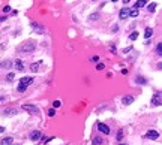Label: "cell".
<instances>
[{"mask_svg":"<svg viewBox=\"0 0 162 145\" xmlns=\"http://www.w3.org/2000/svg\"><path fill=\"white\" fill-rule=\"evenodd\" d=\"M33 81H35L33 76H23L20 79V84H18V88H17V90H18L20 93H24L27 90V87H30L33 84Z\"/></svg>","mask_w":162,"mask_h":145,"instance_id":"cell-1","label":"cell"},{"mask_svg":"<svg viewBox=\"0 0 162 145\" xmlns=\"http://www.w3.org/2000/svg\"><path fill=\"white\" fill-rule=\"evenodd\" d=\"M35 48H36V42L32 41V39H29V41H26V42L21 43L20 48H18V51L20 52H33V51H35Z\"/></svg>","mask_w":162,"mask_h":145,"instance_id":"cell-2","label":"cell"},{"mask_svg":"<svg viewBox=\"0 0 162 145\" xmlns=\"http://www.w3.org/2000/svg\"><path fill=\"white\" fill-rule=\"evenodd\" d=\"M146 138L147 139H152V141H156V139H159V132L156 130H149L146 133Z\"/></svg>","mask_w":162,"mask_h":145,"instance_id":"cell-3","label":"cell"},{"mask_svg":"<svg viewBox=\"0 0 162 145\" xmlns=\"http://www.w3.org/2000/svg\"><path fill=\"white\" fill-rule=\"evenodd\" d=\"M98 130L101 133H104V135H108V133H110V127L107 124H104V123H98Z\"/></svg>","mask_w":162,"mask_h":145,"instance_id":"cell-4","label":"cell"},{"mask_svg":"<svg viewBox=\"0 0 162 145\" xmlns=\"http://www.w3.org/2000/svg\"><path fill=\"white\" fill-rule=\"evenodd\" d=\"M129 12H131V9H129V8H122V9H120V12H119V15H120V18H122V20H125V18H128V16H129Z\"/></svg>","mask_w":162,"mask_h":145,"instance_id":"cell-5","label":"cell"},{"mask_svg":"<svg viewBox=\"0 0 162 145\" xmlns=\"http://www.w3.org/2000/svg\"><path fill=\"white\" fill-rule=\"evenodd\" d=\"M41 136H42V133L41 132H39V130H35V132H32L30 133V139H32V141H39V139H41Z\"/></svg>","mask_w":162,"mask_h":145,"instance_id":"cell-6","label":"cell"},{"mask_svg":"<svg viewBox=\"0 0 162 145\" xmlns=\"http://www.w3.org/2000/svg\"><path fill=\"white\" fill-rule=\"evenodd\" d=\"M152 105H155V106H159V105H161V93H159V91L153 96V99H152Z\"/></svg>","mask_w":162,"mask_h":145,"instance_id":"cell-7","label":"cell"},{"mask_svg":"<svg viewBox=\"0 0 162 145\" xmlns=\"http://www.w3.org/2000/svg\"><path fill=\"white\" fill-rule=\"evenodd\" d=\"M23 109L24 111H29V112H32V114L33 112H35V114L38 112V108L35 106V105H23Z\"/></svg>","mask_w":162,"mask_h":145,"instance_id":"cell-8","label":"cell"},{"mask_svg":"<svg viewBox=\"0 0 162 145\" xmlns=\"http://www.w3.org/2000/svg\"><path fill=\"white\" fill-rule=\"evenodd\" d=\"M15 69L18 70V72H23L24 70V63H23V60H15Z\"/></svg>","mask_w":162,"mask_h":145,"instance_id":"cell-9","label":"cell"},{"mask_svg":"<svg viewBox=\"0 0 162 145\" xmlns=\"http://www.w3.org/2000/svg\"><path fill=\"white\" fill-rule=\"evenodd\" d=\"M135 82L138 85H146L147 84V79L146 78H143V76H135Z\"/></svg>","mask_w":162,"mask_h":145,"instance_id":"cell-10","label":"cell"},{"mask_svg":"<svg viewBox=\"0 0 162 145\" xmlns=\"http://www.w3.org/2000/svg\"><path fill=\"white\" fill-rule=\"evenodd\" d=\"M122 102H123V105H131L134 102V97L132 96H125L123 99H122Z\"/></svg>","mask_w":162,"mask_h":145,"instance_id":"cell-11","label":"cell"},{"mask_svg":"<svg viewBox=\"0 0 162 145\" xmlns=\"http://www.w3.org/2000/svg\"><path fill=\"white\" fill-rule=\"evenodd\" d=\"M152 35H153V29H152V27H147L146 31H144V37H146V39H150V36H152Z\"/></svg>","mask_w":162,"mask_h":145,"instance_id":"cell-12","label":"cell"},{"mask_svg":"<svg viewBox=\"0 0 162 145\" xmlns=\"http://www.w3.org/2000/svg\"><path fill=\"white\" fill-rule=\"evenodd\" d=\"M14 144V139L11 138V136H8V138H5L3 141H2V145H12Z\"/></svg>","mask_w":162,"mask_h":145,"instance_id":"cell-13","label":"cell"},{"mask_svg":"<svg viewBox=\"0 0 162 145\" xmlns=\"http://www.w3.org/2000/svg\"><path fill=\"white\" fill-rule=\"evenodd\" d=\"M147 5V0H138V2L135 3V9H138V8H144Z\"/></svg>","mask_w":162,"mask_h":145,"instance_id":"cell-14","label":"cell"},{"mask_svg":"<svg viewBox=\"0 0 162 145\" xmlns=\"http://www.w3.org/2000/svg\"><path fill=\"white\" fill-rule=\"evenodd\" d=\"M32 27H33V30H36L38 33H44V29H41V26L38 23H32Z\"/></svg>","mask_w":162,"mask_h":145,"instance_id":"cell-15","label":"cell"},{"mask_svg":"<svg viewBox=\"0 0 162 145\" xmlns=\"http://www.w3.org/2000/svg\"><path fill=\"white\" fill-rule=\"evenodd\" d=\"M92 144H93V145H102V138H101V136H96V138H93Z\"/></svg>","mask_w":162,"mask_h":145,"instance_id":"cell-16","label":"cell"},{"mask_svg":"<svg viewBox=\"0 0 162 145\" xmlns=\"http://www.w3.org/2000/svg\"><path fill=\"white\" fill-rule=\"evenodd\" d=\"M39 63H41V61H38V63H33V64L30 66V70H32V72H38V70H39Z\"/></svg>","mask_w":162,"mask_h":145,"instance_id":"cell-17","label":"cell"},{"mask_svg":"<svg viewBox=\"0 0 162 145\" xmlns=\"http://www.w3.org/2000/svg\"><path fill=\"white\" fill-rule=\"evenodd\" d=\"M11 66H12V63H11L9 60H5L3 63H2V67L3 69H8V67H11Z\"/></svg>","mask_w":162,"mask_h":145,"instance_id":"cell-18","label":"cell"},{"mask_svg":"<svg viewBox=\"0 0 162 145\" xmlns=\"http://www.w3.org/2000/svg\"><path fill=\"white\" fill-rule=\"evenodd\" d=\"M147 9H149V12H155L156 10V3H150L147 6Z\"/></svg>","mask_w":162,"mask_h":145,"instance_id":"cell-19","label":"cell"},{"mask_svg":"<svg viewBox=\"0 0 162 145\" xmlns=\"http://www.w3.org/2000/svg\"><path fill=\"white\" fill-rule=\"evenodd\" d=\"M129 15L132 16V18H137V16H138V10H137V9H131Z\"/></svg>","mask_w":162,"mask_h":145,"instance_id":"cell-20","label":"cell"},{"mask_svg":"<svg viewBox=\"0 0 162 145\" xmlns=\"http://www.w3.org/2000/svg\"><path fill=\"white\" fill-rule=\"evenodd\" d=\"M137 37H138V31H134V33H131V35H129V39H131V41H135Z\"/></svg>","mask_w":162,"mask_h":145,"instance_id":"cell-21","label":"cell"},{"mask_svg":"<svg viewBox=\"0 0 162 145\" xmlns=\"http://www.w3.org/2000/svg\"><path fill=\"white\" fill-rule=\"evenodd\" d=\"M53 106H54V109H56V108H60V106H62V102H60V100H54V102H53Z\"/></svg>","mask_w":162,"mask_h":145,"instance_id":"cell-22","label":"cell"},{"mask_svg":"<svg viewBox=\"0 0 162 145\" xmlns=\"http://www.w3.org/2000/svg\"><path fill=\"white\" fill-rule=\"evenodd\" d=\"M14 78H15V75L12 73V72H9V73L6 75V79H8V81H12V79H14Z\"/></svg>","mask_w":162,"mask_h":145,"instance_id":"cell-23","label":"cell"},{"mask_svg":"<svg viewBox=\"0 0 162 145\" xmlns=\"http://www.w3.org/2000/svg\"><path fill=\"white\" fill-rule=\"evenodd\" d=\"M122 138H123V132L119 130V132H117V141H122Z\"/></svg>","mask_w":162,"mask_h":145,"instance_id":"cell-24","label":"cell"},{"mask_svg":"<svg viewBox=\"0 0 162 145\" xmlns=\"http://www.w3.org/2000/svg\"><path fill=\"white\" fill-rule=\"evenodd\" d=\"M48 115H50V117H54V115H56V109H54V108L48 109Z\"/></svg>","mask_w":162,"mask_h":145,"instance_id":"cell-25","label":"cell"},{"mask_svg":"<svg viewBox=\"0 0 162 145\" xmlns=\"http://www.w3.org/2000/svg\"><path fill=\"white\" fill-rule=\"evenodd\" d=\"M156 54H158V55L162 54V51H161V43H158V45H156Z\"/></svg>","mask_w":162,"mask_h":145,"instance_id":"cell-26","label":"cell"},{"mask_svg":"<svg viewBox=\"0 0 162 145\" xmlns=\"http://www.w3.org/2000/svg\"><path fill=\"white\" fill-rule=\"evenodd\" d=\"M98 18H99V14H92V15H90V21L98 20Z\"/></svg>","mask_w":162,"mask_h":145,"instance_id":"cell-27","label":"cell"},{"mask_svg":"<svg viewBox=\"0 0 162 145\" xmlns=\"http://www.w3.org/2000/svg\"><path fill=\"white\" fill-rule=\"evenodd\" d=\"M104 67H105V64H104V63H99V64L96 66V69H98V70H102Z\"/></svg>","mask_w":162,"mask_h":145,"instance_id":"cell-28","label":"cell"},{"mask_svg":"<svg viewBox=\"0 0 162 145\" xmlns=\"http://www.w3.org/2000/svg\"><path fill=\"white\" fill-rule=\"evenodd\" d=\"M98 60H99L98 55H93V57H90V61H92V63H95V61H98Z\"/></svg>","mask_w":162,"mask_h":145,"instance_id":"cell-29","label":"cell"},{"mask_svg":"<svg viewBox=\"0 0 162 145\" xmlns=\"http://www.w3.org/2000/svg\"><path fill=\"white\" fill-rule=\"evenodd\" d=\"M3 12H11V6H5L3 8Z\"/></svg>","mask_w":162,"mask_h":145,"instance_id":"cell-30","label":"cell"},{"mask_svg":"<svg viewBox=\"0 0 162 145\" xmlns=\"http://www.w3.org/2000/svg\"><path fill=\"white\" fill-rule=\"evenodd\" d=\"M110 49H111V52H113V54H116V52H117V51H116V47H114V45H111V47H110Z\"/></svg>","mask_w":162,"mask_h":145,"instance_id":"cell-31","label":"cell"},{"mask_svg":"<svg viewBox=\"0 0 162 145\" xmlns=\"http://www.w3.org/2000/svg\"><path fill=\"white\" fill-rule=\"evenodd\" d=\"M129 51H132V48H125L123 49V52H129Z\"/></svg>","mask_w":162,"mask_h":145,"instance_id":"cell-32","label":"cell"},{"mask_svg":"<svg viewBox=\"0 0 162 145\" xmlns=\"http://www.w3.org/2000/svg\"><path fill=\"white\" fill-rule=\"evenodd\" d=\"M6 20V16H0V21H5Z\"/></svg>","mask_w":162,"mask_h":145,"instance_id":"cell-33","label":"cell"},{"mask_svg":"<svg viewBox=\"0 0 162 145\" xmlns=\"http://www.w3.org/2000/svg\"><path fill=\"white\" fill-rule=\"evenodd\" d=\"M5 132V127H0V133H3Z\"/></svg>","mask_w":162,"mask_h":145,"instance_id":"cell-34","label":"cell"},{"mask_svg":"<svg viewBox=\"0 0 162 145\" xmlns=\"http://www.w3.org/2000/svg\"><path fill=\"white\" fill-rule=\"evenodd\" d=\"M131 2V0H123V3H129Z\"/></svg>","mask_w":162,"mask_h":145,"instance_id":"cell-35","label":"cell"},{"mask_svg":"<svg viewBox=\"0 0 162 145\" xmlns=\"http://www.w3.org/2000/svg\"><path fill=\"white\" fill-rule=\"evenodd\" d=\"M111 2H119V0H111Z\"/></svg>","mask_w":162,"mask_h":145,"instance_id":"cell-36","label":"cell"},{"mask_svg":"<svg viewBox=\"0 0 162 145\" xmlns=\"http://www.w3.org/2000/svg\"><path fill=\"white\" fill-rule=\"evenodd\" d=\"M2 100H3V99H2V97H0V102H2Z\"/></svg>","mask_w":162,"mask_h":145,"instance_id":"cell-37","label":"cell"},{"mask_svg":"<svg viewBox=\"0 0 162 145\" xmlns=\"http://www.w3.org/2000/svg\"><path fill=\"white\" fill-rule=\"evenodd\" d=\"M92 2H96V0H92Z\"/></svg>","mask_w":162,"mask_h":145,"instance_id":"cell-38","label":"cell"},{"mask_svg":"<svg viewBox=\"0 0 162 145\" xmlns=\"http://www.w3.org/2000/svg\"><path fill=\"white\" fill-rule=\"evenodd\" d=\"M120 145H125V144H120Z\"/></svg>","mask_w":162,"mask_h":145,"instance_id":"cell-39","label":"cell"}]
</instances>
